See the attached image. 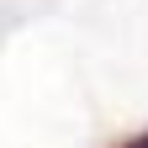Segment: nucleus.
I'll return each instance as SVG.
<instances>
[{
  "label": "nucleus",
  "mask_w": 148,
  "mask_h": 148,
  "mask_svg": "<svg viewBox=\"0 0 148 148\" xmlns=\"http://www.w3.org/2000/svg\"><path fill=\"white\" fill-rule=\"evenodd\" d=\"M127 148H148V132H143V138H132V143H127Z\"/></svg>",
  "instance_id": "obj_1"
}]
</instances>
